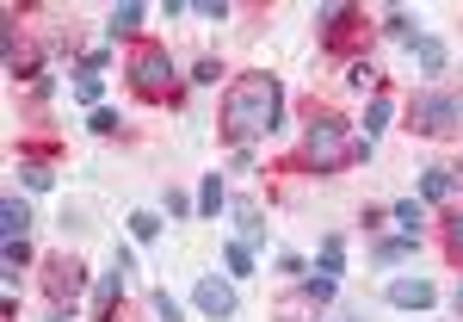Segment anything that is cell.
<instances>
[{
  "mask_svg": "<svg viewBox=\"0 0 463 322\" xmlns=\"http://www.w3.org/2000/svg\"><path fill=\"white\" fill-rule=\"evenodd\" d=\"M278 112H284V87L272 75H241L229 93H223V137L235 149L259 143L278 131Z\"/></svg>",
  "mask_w": 463,
  "mask_h": 322,
  "instance_id": "cell-1",
  "label": "cell"
},
{
  "mask_svg": "<svg viewBox=\"0 0 463 322\" xmlns=\"http://www.w3.org/2000/svg\"><path fill=\"white\" fill-rule=\"evenodd\" d=\"M124 75H130V93L148 100V106H167L180 93V68H173L167 44H136L130 62H124Z\"/></svg>",
  "mask_w": 463,
  "mask_h": 322,
  "instance_id": "cell-2",
  "label": "cell"
},
{
  "mask_svg": "<svg viewBox=\"0 0 463 322\" xmlns=\"http://www.w3.org/2000/svg\"><path fill=\"white\" fill-rule=\"evenodd\" d=\"M358 156V143L347 137V118L340 112H309V131H303V161L315 173H334Z\"/></svg>",
  "mask_w": 463,
  "mask_h": 322,
  "instance_id": "cell-3",
  "label": "cell"
},
{
  "mask_svg": "<svg viewBox=\"0 0 463 322\" xmlns=\"http://www.w3.org/2000/svg\"><path fill=\"white\" fill-rule=\"evenodd\" d=\"M408 125H414L420 137H451V131L463 125V100H458V93L427 87V93H414V100H408Z\"/></svg>",
  "mask_w": 463,
  "mask_h": 322,
  "instance_id": "cell-4",
  "label": "cell"
},
{
  "mask_svg": "<svg viewBox=\"0 0 463 322\" xmlns=\"http://www.w3.org/2000/svg\"><path fill=\"white\" fill-rule=\"evenodd\" d=\"M44 292H50L56 310H75V298L87 292V267H81L75 254H50V261H44Z\"/></svg>",
  "mask_w": 463,
  "mask_h": 322,
  "instance_id": "cell-5",
  "label": "cell"
},
{
  "mask_svg": "<svg viewBox=\"0 0 463 322\" xmlns=\"http://www.w3.org/2000/svg\"><path fill=\"white\" fill-rule=\"evenodd\" d=\"M192 304H198V317L229 322V317H235V286H229V279H211V273H204V279L192 286Z\"/></svg>",
  "mask_w": 463,
  "mask_h": 322,
  "instance_id": "cell-6",
  "label": "cell"
},
{
  "mask_svg": "<svg viewBox=\"0 0 463 322\" xmlns=\"http://www.w3.org/2000/svg\"><path fill=\"white\" fill-rule=\"evenodd\" d=\"M315 19L328 25V50H347L358 37V6H315Z\"/></svg>",
  "mask_w": 463,
  "mask_h": 322,
  "instance_id": "cell-7",
  "label": "cell"
},
{
  "mask_svg": "<svg viewBox=\"0 0 463 322\" xmlns=\"http://www.w3.org/2000/svg\"><path fill=\"white\" fill-rule=\"evenodd\" d=\"M433 279H389V304L395 310H433Z\"/></svg>",
  "mask_w": 463,
  "mask_h": 322,
  "instance_id": "cell-8",
  "label": "cell"
},
{
  "mask_svg": "<svg viewBox=\"0 0 463 322\" xmlns=\"http://www.w3.org/2000/svg\"><path fill=\"white\" fill-rule=\"evenodd\" d=\"M117 298H124V273H100V286H93V322H117Z\"/></svg>",
  "mask_w": 463,
  "mask_h": 322,
  "instance_id": "cell-9",
  "label": "cell"
},
{
  "mask_svg": "<svg viewBox=\"0 0 463 322\" xmlns=\"http://www.w3.org/2000/svg\"><path fill=\"white\" fill-rule=\"evenodd\" d=\"M315 273H322V279H340V273H347V236H340V229L322 236V261H315Z\"/></svg>",
  "mask_w": 463,
  "mask_h": 322,
  "instance_id": "cell-10",
  "label": "cell"
},
{
  "mask_svg": "<svg viewBox=\"0 0 463 322\" xmlns=\"http://www.w3.org/2000/svg\"><path fill=\"white\" fill-rule=\"evenodd\" d=\"M0 229H6V242H25V229H31V205H25V198H6V205H0Z\"/></svg>",
  "mask_w": 463,
  "mask_h": 322,
  "instance_id": "cell-11",
  "label": "cell"
},
{
  "mask_svg": "<svg viewBox=\"0 0 463 322\" xmlns=\"http://www.w3.org/2000/svg\"><path fill=\"white\" fill-rule=\"evenodd\" d=\"M414 56H420V68H427V75H445V62H451V50H445L439 37H427V31L414 37Z\"/></svg>",
  "mask_w": 463,
  "mask_h": 322,
  "instance_id": "cell-12",
  "label": "cell"
},
{
  "mask_svg": "<svg viewBox=\"0 0 463 322\" xmlns=\"http://www.w3.org/2000/svg\"><path fill=\"white\" fill-rule=\"evenodd\" d=\"M229 205V192H223V173H204V186H198V217H217Z\"/></svg>",
  "mask_w": 463,
  "mask_h": 322,
  "instance_id": "cell-13",
  "label": "cell"
},
{
  "mask_svg": "<svg viewBox=\"0 0 463 322\" xmlns=\"http://www.w3.org/2000/svg\"><path fill=\"white\" fill-rule=\"evenodd\" d=\"M383 131H389V100L377 93V100H371V112H364V149H371V143H377Z\"/></svg>",
  "mask_w": 463,
  "mask_h": 322,
  "instance_id": "cell-14",
  "label": "cell"
},
{
  "mask_svg": "<svg viewBox=\"0 0 463 322\" xmlns=\"http://www.w3.org/2000/svg\"><path fill=\"white\" fill-rule=\"evenodd\" d=\"M451 186H458L451 167H427V173H420V198H451Z\"/></svg>",
  "mask_w": 463,
  "mask_h": 322,
  "instance_id": "cell-15",
  "label": "cell"
},
{
  "mask_svg": "<svg viewBox=\"0 0 463 322\" xmlns=\"http://www.w3.org/2000/svg\"><path fill=\"white\" fill-rule=\"evenodd\" d=\"M19 173H25L31 192H50V186H56V167H50V161H19Z\"/></svg>",
  "mask_w": 463,
  "mask_h": 322,
  "instance_id": "cell-16",
  "label": "cell"
},
{
  "mask_svg": "<svg viewBox=\"0 0 463 322\" xmlns=\"http://www.w3.org/2000/svg\"><path fill=\"white\" fill-rule=\"evenodd\" d=\"M235 223H241V242H253V236L266 229V223H259V205H253V198H235Z\"/></svg>",
  "mask_w": 463,
  "mask_h": 322,
  "instance_id": "cell-17",
  "label": "cell"
},
{
  "mask_svg": "<svg viewBox=\"0 0 463 322\" xmlns=\"http://www.w3.org/2000/svg\"><path fill=\"white\" fill-rule=\"evenodd\" d=\"M389 217L402 223V236H420V223H427V211H420V198H402V205H395Z\"/></svg>",
  "mask_w": 463,
  "mask_h": 322,
  "instance_id": "cell-18",
  "label": "cell"
},
{
  "mask_svg": "<svg viewBox=\"0 0 463 322\" xmlns=\"http://www.w3.org/2000/svg\"><path fill=\"white\" fill-rule=\"evenodd\" d=\"M414 242H420V236H383V242H377V261H389V267H395V261H408V254H414Z\"/></svg>",
  "mask_w": 463,
  "mask_h": 322,
  "instance_id": "cell-19",
  "label": "cell"
},
{
  "mask_svg": "<svg viewBox=\"0 0 463 322\" xmlns=\"http://www.w3.org/2000/svg\"><path fill=\"white\" fill-rule=\"evenodd\" d=\"M136 25H142V6H136V0H124V6H112V37H130Z\"/></svg>",
  "mask_w": 463,
  "mask_h": 322,
  "instance_id": "cell-20",
  "label": "cell"
},
{
  "mask_svg": "<svg viewBox=\"0 0 463 322\" xmlns=\"http://www.w3.org/2000/svg\"><path fill=\"white\" fill-rule=\"evenodd\" d=\"M223 267H229L235 279H247V273H253V248H247V242H229V248H223Z\"/></svg>",
  "mask_w": 463,
  "mask_h": 322,
  "instance_id": "cell-21",
  "label": "cell"
},
{
  "mask_svg": "<svg viewBox=\"0 0 463 322\" xmlns=\"http://www.w3.org/2000/svg\"><path fill=\"white\" fill-rule=\"evenodd\" d=\"M383 31H389V37H402V44H414V37H420V31H414V19H408L402 6H389V12H383Z\"/></svg>",
  "mask_w": 463,
  "mask_h": 322,
  "instance_id": "cell-22",
  "label": "cell"
},
{
  "mask_svg": "<svg viewBox=\"0 0 463 322\" xmlns=\"http://www.w3.org/2000/svg\"><path fill=\"white\" fill-rule=\"evenodd\" d=\"M75 100H81V106H93V112H100V100H106V81H100V75H87V68H81V81H75Z\"/></svg>",
  "mask_w": 463,
  "mask_h": 322,
  "instance_id": "cell-23",
  "label": "cell"
},
{
  "mask_svg": "<svg viewBox=\"0 0 463 322\" xmlns=\"http://www.w3.org/2000/svg\"><path fill=\"white\" fill-rule=\"evenodd\" d=\"M130 236H136V242H155V236H161V217H155V211H130Z\"/></svg>",
  "mask_w": 463,
  "mask_h": 322,
  "instance_id": "cell-24",
  "label": "cell"
},
{
  "mask_svg": "<svg viewBox=\"0 0 463 322\" xmlns=\"http://www.w3.org/2000/svg\"><path fill=\"white\" fill-rule=\"evenodd\" d=\"M445 254H451V261H463V205L445 217Z\"/></svg>",
  "mask_w": 463,
  "mask_h": 322,
  "instance_id": "cell-25",
  "label": "cell"
},
{
  "mask_svg": "<svg viewBox=\"0 0 463 322\" xmlns=\"http://www.w3.org/2000/svg\"><path fill=\"white\" fill-rule=\"evenodd\" d=\"M87 131H93V137H117V131H124V118H117L112 106H100V112L87 118Z\"/></svg>",
  "mask_w": 463,
  "mask_h": 322,
  "instance_id": "cell-26",
  "label": "cell"
},
{
  "mask_svg": "<svg viewBox=\"0 0 463 322\" xmlns=\"http://www.w3.org/2000/svg\"><path fill=\"white\" fill-rule=\"evenodd\" d=\"M334 286H340V279H322V273H315V279H303V298H309V304L322 310V304L334 298Z\"/></svg>",
  "mask_w": 463,
  "mask_h": 322,
  "instance_id": "cell-27",
  "label": "cell"
},
{
  "mask_svg": "<svg viewBox=\"0 0 463 322\" xmlns=\"http://www.w3.org/2000/svg\"><path fill=\"white\" fill-rule=\"evenodd\" d=\"M347 87H352V93L377 87V68H371V62H347Z\"/></svg>",
  "mask_w": 463,
  "mask_h": 322,
  "instance_id": "cell-28",
  "label": "cell"
},
{
  "mask_svg": "<svg viewBox=\"0 0 463 322\" xmlns=\"http://www.w3.org/2000/svg\"><path fill=\"white\" fill-rule=\"evenodd\" d=\"M217 75H223V62H217V56H204V62L192 68V81H198V87H217Z\"/></svg>",
  "mask_w": 463,
  "mask_h": 322,
  "instance_id": "cell-29",
  "label": "cell"
},
{
  "mask_svg": "<svg viewBox=\"0 0 463 322\" xmlns=\"http://www.w3.org/2000/svg\"><path fill=\"white\" fill-rule=\"evenodd\" d=\"M186 211H198V198H186L180 186H167V217H186Z\"/></svg>",
  "mask_w": 463,
  "mask_h": 322,
  "instance_id": "cell-30",
  "label": "cell"
},
{
  "mask_svg": "<svg viewBox=\"0 0 463 322\" xmlns=\"http://www.w3.org/2000/svg\"><path fill=\"white\" fill-rule=\"evenodd\" d=\"M25 261H31V248H25V242H6V279H19Z\"/></svg>",
  "mask_w": 463,
  "mask_h": 322,
  "instance_id": "cell-31",
  "label": "cell"
},
{
  "mask_svg": "<svg viewBox=\"0 0 463 322\" xmlns=\"http://www.w3.org/2000/svg\"><path fill=\"white\" fill-rule=\"evenodd\" d=\"M155 317H161V322H180V304H173L167 292H155Z\"/></svg>",
  "mask_w": 463,
  "mask_h": 322,
  "instance_id": "cell-32",
  "label": "cell"
},
{
  "mask_svg": "<svg viewBox=\"0 0 463 322\" xmlns=\"http://www.w3.org/2000/svg\"><path fill=\"white\" fill-rule=\"evenodd\" d=\"M458 317H463V286H458Z\"/></svg>",
  "mask_w": 463,
  "mask_h": 322,
  "instance_id": "cell-33",
  "label": "cell"
}]
</instances>
